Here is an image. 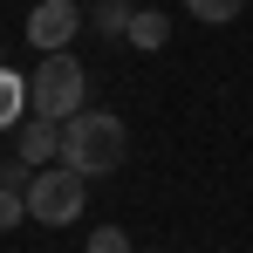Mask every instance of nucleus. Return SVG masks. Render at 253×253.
<instances>
[{"instance_id": "obj_2", "label": "nucleus", "mask_w": 253, "mask_h": 253, "mask_svg": "<svg viewBox=\"0 0 253 253\" xmlns=\"http://www.w3.org/2000/svg\"><path fill=\"white\" fill-rule=\"evenodd\" d=\"M83 96H89V76H83V62L69 48H55V55H42L28 69V117L69 124V117H83Z\"/></svg>"}, {"instance_id": "obj_4", "label": "nucleus", "mask_w": 253, "mask_h": 253, "mask_svg": "<svg viewBox=\"0 0 253 253\" xmlns=\"http://www.w3.org/2000/svg\"><path fill=\"white\" fill-rule=\"evenodd\" d=\"M83 21H89V14L76 7V0H35V14H28V42L42 48V55H55V48L76 42Z\"/></svg>"}, {"instance_id": "obj_3", "label": "nucleus", "mask_w": 253, "mask_h": 253, "mask_svg": "<svg viewBox=\"0 0 253 253\" xmlns=\"http://www.w3.org/2000/svg\"><path fill=\"white\" fill-rule=\"evenodd\" d=\"M83 199H89V178H83V171L42 165L35 185H28V219H42V226H76V219H83Z\"/></svg>"}, {"instance_id": "obj_12", "label": "nucleus", "mask_w": 253, "mask_h": 253, "mask_svg": "<svg viewBox=\"0 0 253 253\" xmlns=\"http://www.w3.org/2000/svg\"><path fill=\"white\" fill-rule=\"evenodd\" d=\"M0 69H7V62H0Z\"/></svg>"}, {"instance_id": "obj_1", "label": "nucleus", "mask_w": 253, "mask_h": 253, "mask_svg": "<svg viewBox=\"0 0 253 253\" xmlns=\"http://www.w3.org/2000/svg\"><path fill=\"white\" fill-rule=\"evenodd\" d=\"M124 151H130V137H124V124L110 110H83V117L62 124V165L83 171V178H110L124 165Z\"/></svg>"}, {"instance_id": "obj_5", "label": "nucleus", "mask_w": 253, "mask_h": 253, "mask_svg": "<svg viewBox=\"0 0 253 253\" xmlns=\"http://www.w3.org/2000/svg\"><path fill=\"white\" fill-rule=\"evenodd\" d=\"M14 158H21V165H62V124H55V117H28V124L14 130Z\"/></svg>"}, {"instance_id": "obj_9", "label": "nucleus", "mask_w": 253, "mask_h": 253, "mask_svg": "<svg viewBox=\"0 0 253 253\" xmlns=\"http://www.w3.org/2000/svg\"><path fill=\"white\" fill-rule=\"evenodd\" d=\"M185 7H192V21L226 28V21H240V7H247V0H185Z\"/></svg>"}, {"instance_id": "obj_8", "label": "nucleus", "mask_w": 253, "mask_h": 253, "mask_svg": "<svg viewBox=\"0 0 253 253\" xmlns=\"http://www.w3.org/2000/svg\"><path fill=\"white\" fill-rule=\"evenodd\" d=\"M130 14H137L130 0H96V7H89V28H96V35H130Z\"/></svg>"}, {"instance_id": "obj_7", "label": "nucleus", "mask_w": 253, "mask_h": 253, "mask_svg": "<svg viewBox=\"0 0 253 253\" xmlns=\"http://www.w3.org/2000/svg\"><path fill=\"white\" fill-rule=\"evenodd\" d=\"M28 124V76L0 69V130H21Z\"/></svg>"}, {"instance_id": "obj_6", "label": "nucleus", "mask_w": 253, "mask_h": 253, "mask_svg": "<svg viewBox=\"0 0 253 253\" xmlns=\"http://www.w3.org/2000/svg\"><path fill=\"white\" fill-rule=\"evenodd\" d=\"M130 48H144V55H158V48L171 42V21L165 14H158V7H137V14H130V35H124Z\"/></svg>"}, {"instance_id": "obj_11", "label": "nucleus", "mask_w": 253, "mask_h": 253, "mask_svg": "<svg viewBox=\"0 0 253 253\" xmlns=\"http://www.w3.org/2000/svg\"><path fill=\"white\" fill-rule=\"evenodd\" d=\"M83 253H130V240H124V226H96Z\"/></svg>"}, {"instance_id": "obj_10", "label": "nucleus", "mask_w": 253, "mask_h": 253, "mask_svg": "<svg viewBox=\"0 0 253 253\" xmlns=\"http://www.w3.org/2000/svg\"><path fill=\"white\" fill-rule=\"evenodd\" d=\"M21 219H28V192L0 185V233H7V226H21Z\"/></svg>"}]
</instances>
